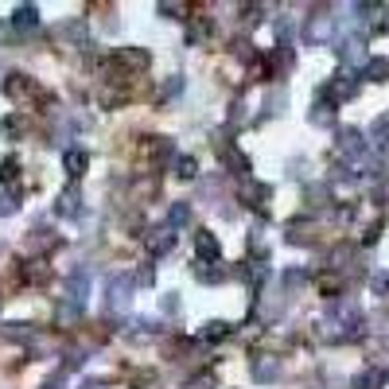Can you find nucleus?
<instances>
[{"label":"nucleus","mask_w":389,"mask_h":389,"mask_svg":"<svg viewBox=\"0 0 389 389\" xmlns=\"http://www.w3.org/2000/svg\"><path fill=\"white\" fill-rule=\"evenodd\" d=\"M230 331H234V327H230L226 319H211V324L203 327V339H206V343H214V339H226Z\"/></svg>","instance_id":"obj_23"},{"label":"nucleus","mask_w":389,"mask_h":389,"mask_svg":"<svg viewBox=\"0 0 389 389\" xmlns=\"http://www.w3.org/2000/svg\"><path fill=\"white\" fill-rule=\"evenodd\" d=\"M195 280H203V284H218V280H226V269H222V265H198Z\"/></svg>","instance_id":"obj_20"},{"label":"nucleus","mask_w":389,"mask_h":389,"mask_svg":"<svg viewBox=\"0 0 389 389\" xmlns=\"http://www.w3.org/2000/svg\"><path fill=\"white\" fill-rule=\"evenodd\" d=\"M63 168H66V176H70V179H82V176H86V168H90V156L82 152V148H66V152H63Z\"/></svg>","instance_id":"obj_15"},{"label":"nucleus","mask_w":389,"mask_h":389,"mask_svg":"<svg viewBox=\"0 0 389 389\" xmlns=\"http://www.w3.org/2000/svg\"><path fill=\"white\" fill-rule=\"evenodd\" d=\"M113 66H125V70H144L148 66V51H140V47H121V51H113Z\"/></svg>","instance_id":"obj_12"},{"label":"nucleus","mask_w":389,"mask_h":389,"mask_svg":"<svg viewBox=\"0 0 389 389\" xmlns=\"http://www.w3.org/2000/svg\"><path fill=\"white\" fill-rule=\"evenodd\" d=\"M370 292L389 300V272H374V277H370Z\"/></svg>","instance_id":"obj_25"},{"label":"nucleus","mask_w":389,"mask_h":389,"mask_svg":"<svg viewBox=\"0 0 389 389\" xmlns=\"http://www.w3.org/2000/svg\"><path fill=\"white\" fill-rule=\"evenodd\" d=\"M253 370V382H277L280 378V358H272V354H257V358L250 362Z\"/></svg>","instance_id":"obj_10"},{"label":"nucleus","mask_w":389,"mask_h":389,"mask_svg":"<svg viewBox=\"0 0 389 389\" xmlns=\"http://www.w3.org/2000/svg\"><path fill=\"white\" fill-rule=\"evenodd\" d=\"M156 12L168 16V20H179V16L187 12V8H183V4H176V0H164V4H156Z\"/></svg>","instance_id":"obj_27"},{"label":"nucleus","mask_w":389,"mask_h":389,"mask_svg":"<svg viewBox=\"0 0 389 389\" xmlns=\"http://www.w3.org/2000/svg\"><path fill=\"white\" fill-rule=\"evenodd\" d=\"M4 94L12 97V102H28V97H36V82H31L28 74L12 70V74H4Z\"/></svg>","instance_id":"obj_8"},{"label":"nucleus","mask_w":389,"mask_h":389,"mask_svg":"<svg viewBox=\"0 0 389 389\" xmlns=\"http://www.w3.org/2000/svg\"><path fill=\"white\" fill-rule=\"evenodd\" d=\"M176 176H179V179H195V176H198L195 156H176Z\"/></svg>","instance_id":"obj_24"},{"label":"nucleus","mask_w":389,"mask_h":389,"mask_svg":"<svg viewBox=\"0 0 389 389\" xmlns=\"http://www.w3.org/2000/svg\"><path fill=\"white\" fill-rule=\"evenodd\" d=\"M16 211H20V198L12 191H0V218H12Z\"/></svg>","instance_id":"obj_26"},{"label":"nucleus","mask_w":389,"mask_h":389,"mask_svg":"<svg viewBox=\"0 0 389 389\" xmlns=\"http://www.w3.org/2000/svg\"><path fill=\"white\" fill-rule=\"evenodd\" d=\"M370 132H374V140H382V144H385V140H389V113H385V117H378Z\"/></svg>","instance_id":"obj_32"},{"label":"nucleus","mask_w":389,"mask_h":389,"mask_svg":"<svg viewBox=\"0 0 389 389\" xmlns=\"http://www.w3.org/2000/svg\"><path fill=\"white\" fill-rule=\"evenodd\" d=\"M39 389H66V370H55V374L47 378V382L39 385Z\"/></svg>","instance_id":"obj_33"},{"label":"nucleus","mask_w":389,"mask_h":389,"mask_svg":"<svg viewBox=\"0 0 389 389\" xmlns=\"http://www.w3.org/2000/svg\"><path fill=\"white\" fill-rule=\"evenodd\" d=\"M144 242H148V253H152V257H164V253L176 245V234H171L168 226H160V230H148Z\"/></svg>","instance_id":"obj_14"},{"label":"nucleus","mask_w":389,"mask_h":389,"mask_svg":"<svg viewBox=\"0 0 389 389\" xmlns=\"http://www.w3.org/2000/svg\"><path fill=\"white\" fill-rule=\"evenodd\" d=\"M218 385V378L214 374H195V378H187V389H214Z\"/></svg>","instance_id":"obj_28"},{"label":"nucleus","mask_w":389,"mask_h":389,"mask_svg":"<svg viewBox=\"0 0 389 389\" xmlns=\"http://www.w3.org/2000/svg\"><path fill=\"white\" fill-rule=\"evenodd\" d=\"M362 78L385 82V78H389V59H366V66H362Z\"/></svg>","instance_id":"obj_18"},{"label":"nucleus","mask_w":389,"mask_h":389,"mask_svg":"<svg viewBox=\"0 0 389 389\" xmlns=\"http://www.w3.org/2000/svg\"><path fill=\"white\" fill-rule=\"evenodd\" d=\"M16 168H20L16 160H0V187H4V183H12V179H16Z\"/></svg>","instance_id":"obj_31"},{"label":"nucleus","mask_w":389,"mask_h":389,"mask_svg":"<svg viewBox=\"0 0 389 389\" xmlns=\"http://www.w3.org/2000/svg\"><path fill=\"white\" fill-rule=\"evenodd\" d=\"M195 257L198 265H222V242L211 230H195Z\"/></svg>","instance_id":"obj_6"},{"label":"nucleus","mask_w":389,"mask_h":389,"mask_svg":"<svg viewBox=\"0 0 389 389\" xmlns=\"http://www.w3.org/2000/svg\"><path fill=\"white\" fill-rule=\"evenodd\" d=\"M4 339H12V343H31V339H36V327L31 324H4Z\"/></svg>","instance_id":"obj_19"},{"label":"nucleus","mask_w":389,"mask_h":389,"mask_svg":"<svg viewBox=\"0 0 389 389\" xmlns=\"http://www.w3.org/2000/svg\"><path fill=\"white\" fill-rule=\"evenodd\" d=\"M187 222H191V203H171V211H168V230H183Z\"/></svg>","instance_id":"obj_17"},{"label":"nucleus","mask_w":389,"mask_h":389,"mask_svg":"<svg viewBox=\"0 0 389 389\" xmlns=\"http://www.w3.org/2000/svg\"><path fill=\"white\" fill-rule=\"evenodd\" d=\"M389 382V370H382V366H366V370H358L354 374V389H382Z\"/></svg>","instance_id":"obj_13"},{"label":"nucleus","mask_w":389,"mask_h":389,"mask_svg":"<svg viewBox=\"0 0 389 389\" xmlns=\"http://www.w3.org/2000/svg\"><path fill=\"white\" fill-rule=\"evenodd\" d=\"M55 211H59L63 218H78V214H82V191H78V183L63 187V195H59V203H55Z\"/></svg>","instance_id":"obj_11"},{"label":"nucleus","mask_w":389,"mask_h":389,"mask_svg":"<svg viewBox=\"0 0 389 389\" xmlns=\"http://www.w3.org/2000/svg\"><path fill=\"white\" fill-rule=\"evenodd\" d=\"M12 28H16V31L39 28V8H36V4H20V8L12 12Z\"/></svg>","instance_id":"obj_16"},{"label":"nucleus","mask_w":389,"mask_h":389,"mask_svg":"<svg viewBox=\"0 0 389 389\" xmlns=\"http://www.w3.org/2000/svg\"><path fill=\"white\" fill-rule=\"evenodd\" d=\"M105 308H110L113 316H125V311L132 308V277L117 272V277L110 280V296H105Z\"/></svg>","instance_id":"obj_3"},{"label":"nucleus","mask_w":389,"mask_h":389,"mask_svg":"<svg viewBox=\"0 0 389 389\" xmlns=\"http://www.w3.org/2000/svg\"><path fill=\"white\" fill-rule=\"evenodd\" d=\"M339 156H346L351 164H358L366 156V137L358 129H343L339 132Z\"/></svg>","instance_id":"obj_7"},{"label":"nucleus","mask_w":389,"mask_h":389,"mask_svg":"<svg viewBox=\"0 0 389 389\" xmlns=\"http://www.w3.org/2000/svg\"><path fill=\"white\" fill-rule=\"evenodd\" d=\"M218 156L226 160V168L234 171V176H250V160H245V152H238V148L230 144V140H222V137H218Z\"/></svg>","instance_id":"obj_9"},{"label":"nucleus","mask_w":389,"mask_h":389,"mask_svg":"<svg viewBox=\"0 0 389 389\" xmlns=\"http://www.w3.org/2000/svg\"><path fill=\"white\" fill-rule=\"evenodd\" d=\"M331 117H335V105H331V102H316V105H311V113H308L311 125H331Z\"/></svg>","instance_id":"obj_21"},{"label":"nucleus","mask_w":389,"mask_h":389,"mask_svg":"<svg viewBox=\"0 0 389 389\" xmlns=\"http://www.w3.org/2000/svg\"><path fill=\"white\" fill-rule=\"evenodd\" d=\"M331 36H335V16H331V8H316V12L308 16V23H304V43L319 47V43H327Z\"/></svg>","instance_id":"obj_2"},{"label":"nucleus","mask_w":389,"mask_h":389,"mask_svg":"<svg viewBox=\"0 0 389 389\" xmlns=\"http://www.w3.org/2000/svg\"><path fill=\"white\" fill-rule=\"evenodd\" d=\"M179 86H183V78H179V74H176V78H171V82H168V86H164V97H171V94H179Z\"/></svg>","instance_id":"obj_34"},{"label":"nucleus","mask_w":389,"mask_h":389,"mask_svg":"<svg viewBox=\"0 0 389 389\" xmlns=\"http://www.w3.org/2000/svg\"><path fill=\"white\" fill-rule=\"evenodd\" d=\"M324 94H327V102H331V105H339V102H351V97L358 94V74H351V70H339L335 78L327 82V90H324Z\"/></svg>","instance_id":"obj_5"},{"label":"nucleus","mask_w":389,"mask_h":389,"mask_svg":"<svg viewBox=\"0 0 389 389\" xmlns=\"http://www.w3.org/2000/svg\"><path fill=\"white\" fill-rule=\"evenodd\" d=\"M90 300V272L86 269H74L66 277V304H70V316H78Z\"/></svg>","instance_id":"obj_4"},{"label":"nucleus","mask_w":389,"mask_h":389,"mask_svg":"<svg viewBox=\"0 0 389 389\" xmlns=\"http://www.w3.org/2000/svg\"><path fill=\"white\" fill-rule=\"evenodd\" d=\"M304 284H308V272L304 269H288L284 272V288H304Z\"/></svg>","instance_id":"obj_29"},{"label":"nucleus","mask_w":389,"mask_h":389,"mask_svg":"<svg viewBox=\"0 0 389 389\" xmlns=\"http://www.w3.org/2000/svg\"><path fill=\"white\" fill-rule=\"evenodd\" d=\"M137 284H152V269H140L137 272Z\"/></svg>","instance_id":"obj_35"},{"label":"nucleus","mask_w":389,"mask_h":389,"mask_svg":"<svg viewBox=\"0 0 389 389\" xmlns=\"http://www.w3.org/2000/svg\"><path fill=\"white\" fill-rule=\"evenodd\" d=\"M148 156H152L156 164H160V160H171V140H168V137H152V144H148Z\"/></svg>","instance_id":"obj_22"},{"label":"nucleus","mask_w":389,"mask_h":389,"mask_svg":"<svg viewBox=\"0 0 389 389\" xmlns=\"http://www.w3.org/2000/svg\"><path fill=\"white\" fill-rule=\"evenodd\" d=\"M358 47H362L358 39H343V47H339V59H358V55H362Z\"/></svg>","instance_id":"obj_30"},{"label":"nucleus","mask_w":389,"mask_h":389,"mask_svg":"<svg viewBox=\"0 0 389 389\" xmlns=\"http://www.w3.org/2000/svg\"><path fill=\"white\" fill-rule=\"evenodd\" d=\"M324 335L335 339V343H343V339H358L362 335L358 304H351V300H335V304H331L327 316H324Z\"/></svg>","instance_id":"obj_1"}]
</instances>
